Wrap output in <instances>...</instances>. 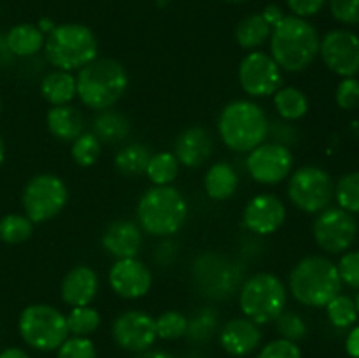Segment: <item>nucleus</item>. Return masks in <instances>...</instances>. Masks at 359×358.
<instances>
[{
	"label": "nucleus",
	"instance_id": "nucleus-48",
	"mask_svg": "<svg viewBox=\"0 0 359 358\" xmlns=\"http://www.w3.org/2000/svg\"><path fill=\"white\" fill-rule=\"evenodd\" d=\"M133 358H175L174 354H170L168 351H163V350H147V351H142V353H135V357Z\"/></svg>",
	"mask_w": 359,
	"mask_h": 358
},
{
	"label": "nucleus",
	"instance_id": "nucleus-3",
	"mask_svg": "<svg viewBox=\"0 0 359 358\" xmlns=\"http://www.w3.org/2000/svg\"><path fill=\"white\" fill-rule=\"evenodd\" d=\"M270 119L263 107L249 98L231 100L221 109L217 133L228 150L249 153L269 139Z\"/></svg>",
	"mask_w": 359,
	"mask_h": 358
},
{
	"label": "nucleus",
	"instance_id": "nucleus-25",
	"mask_svg": "<svg viewBox=\"0 0 359 358\" xmlns=\"http://www.w3.org/2000/svg\"><path fill=\"white\" fill-rule=\"evenodd\" d=\"M42 98L49 105H67L77 97V83L76 76L67 70L53 69L46 74L39 84Z\"/></svg>",
	"mask_w": 359,
	"mask_h": 358
},
{
	"label": "nucleus",
	"instance_id": "nucleus-20",
	"mask_svg": "<svg viewBox=\"0 0 359 358\" xmlns=\"http://www.w3.org/2000/svg\"><path fill=\"white\" fill-rule=\"evenodd\" d=\"M144 244V232L137 221L116 220L102 234V248L112 258H137Z\"/></svg>",
	"mask_w": 359,
	"mask_h": 358
},
{
	"label": "nucleus",
	"instance_id": "nucleus-13",
	"mask_svg": "<svg viewBox=\"0 0 359 358\" xmlns=\"http://www.w3.org/2000/svg\"><path fill=\"white\" fill-rule=\"evenodd\" d=\"M245 168L251 179L258 185L273 186L286 181L294 168V157L290 146L265 140L245 158Z\"/></svg>",
	"mask_w": 359,
	"mask_h": 358
},
{
	"label": "nucleus",
	"instance_id": "nucleus-23",
	"mask_svg": "<svg viewBox=\"0 0 359 358\" xmlns=\"http://www.w3.org/2000/svg\"><path fill=\"white\" fill-rule=\"evenodd\" d=\"M46 126L55 139L72 142L84 132V116L76 105H53L46 112Z\"/></svg>",
	"mask_w": 359,
	"mask_h": 358
},
{
	"label": "nucleus",
	"instance_id": "nucleus-51",
	"mask_svg": "<svg viewBox=\"0 0 359 358\" xmlns=\"http://www.w3.org/2000/svg\"><path fill=\"white\" fill-rule=\"evenodd\" d=\"M354 305H356V311H358V314H359V290H358L356 297H354Z\"/></svg>",
	"mask_w": 359,
	"mask_h": 358
},
{
	"label": "nucleus",
	"instance_id": "nucleus-53",
	"mask_svg": "<svg viewBox=\"0 0 359 358\" xmlns=\"http://www.w3.org/2000/svg\"><path fill=\"white\" fill-rule=\"evenodd\" d=\"M0 111H2V98H0Z\"/></svg>",
	"mask_w": 359,
	"mask_h": 358
},
{
	"label": "nucleus",
	"instance_id": "nucleus-11",
	"mask_svg": "<svg viewBox=\"0 0 359 358\" xmlns=\"http://www.w3.org/2000/svg\"><path fill=\"white\" fill-rule=\"evenodd\" d=\"M237 77L242 91L251 98L272 97L280 86H284L280 67L270 56V53L262 51V49L249 51L241 60Z\"/></svg>",
	"mask_w": 359,
	"mask_h": 358
},
{
	"label": "nucleus",
	"instance_id": "nucleus-32",
	"mask_svg": "<svg viewBox=\"0 0 359 358\" xmlns=\"http://www.w3.org/2000/svg\"><path fill=\"white\" fill-rule=\"evenodd\" d=\"M67 316V326L70 336L90 337L98 330L102 323L100 312L91 305H81V307H70Z\"/></svg>",
	"mask_w": 359,
	"mask_h": 358
},
{
	"label": "nucleus",
	"instance_id": "nucleus-41",
	"mask_svg": "<svg viewBox=\"0 0 359 358\" xmlns=\"http://www.w3.org/2000/svg\"><path fill=\"white\" fill-rule=\"evenodd\" d=\"M335 102L342 111H356L359 107V79L342 77L335 90Z\"/></svg>",
	"mask_w": 359,
	"mask_h": 358
},
{
	"label": "nucleus",
	"instance_id": "nucleus-8",
	"mask_svg": "<svg viewBox=\"0 0 359 358\" xmlns=\"http://www.w3.org/2000/svg\"><path fill=\"white\" fill-rule=\"evenodd\" d=\"M18 330L25 344L37 351H56L69 333L67 316L49 304H30L21 311Z\"/></svg>",
	"mask_w": 359,
	"mask_h": 358
},
{
	"label": "nucleus",
	"instance_id": "nucleus-10",
	"mask_svg": "<svg viewBox=\"0 0 359 358\" xmlns=\"http://www.w3.org/2000/svg\"><path fill=\"white\" fill-rule=\"evenodd\" d=\"M69 202V188L60 175L37 174L28 179L21 193L25 216L34 225H42L58 216Z\"/></svg>",
	"mask_w": 359,
	"mask_h": 358
},
{
	"label": "nucleus",
	"instance_id": "nucleus-19",
	"mask_svg": "<svg viewBox=\"0 0 359 358\" xmlns=\"http://www.w3.org/2000/svg\"><path fill=\"white\" fill-rule=\"evenodd\" d=\"M263 332L259 325L245 316L231 318L221 326L219 344L231 357H248L262 346Z\"/></svg>",
	"mask_w": 359,
	"mask_h": 358
},
{
	"label": "nucleus",
	"instance_id": "nucleus-16",
	"mask_svg": "<svg viewBox=\"0 0 359 358\" xmlns=\"http://www.w3.org/2000/svg\"><path fill=\"white\" fill-rule=\"evenodd\" d=\"M107 276L111 290L125 300L146 297L153 286L151 269L139 258L114 260Z\"/></svg>",
	"mask_w": 359,
	"mask_h": 358
},
{
	"label": "nucleus",
	"instance_id": "nucleus-26",
	"mask_svg": "<svg viewBox=\"0 0 359 358\" xmlns=\"http://www.w3.org/2000/svg\"><path fill=\"white\" fill-rule=\"evenodd\" d=\"M46 35L39 30L37 25L20 23L11 28L6 35V46L14 56L30 58L44 49Z\"/></svg>",
	"mask_w": 359,
	"mask_h": 358
},
{
	"label": "nucleus",
	"instance_id": "nucleus-39",
	"mask_svg": "<svg viewBox=\"0 0 359 358\" xmlns=\"http://www.w3.org/2000/svg\"><path fill=\"white\" fill-rule=\"evenodd\" d=\"M273 323H276L277 333L283 339L298 343V340L305 339V336H307V323L294 311H284Z\"/></svg>",
	"mask_w": 359,
	"mask_h": 358
},
{
	"label": "nucleus",
	"instance_id": "nucleus-7",
	"mask_svg": "<svg viewBox=\"0 0 359 358\" xmlns=\"http://www.w3.org/2000/svg\"><path fill=\"white\" fill-rule=\"evenodd\" d=\"M287 295V286L277 274L256 272L242 283L238 305L242 314L256 325H269L286 311Z\"/></svg>",
	"mask_w": 359,
	"mask_h": 358
},
{
	"label": "nucleus",
	"instance_id": "nucleus-15",
	"mask_svg": "<svg viewBox=\"0 0 359 358\" xmlns=\"http://www.w3.org/2000/svg\"><path fill=\"white\" fill-rule=\"evenodd\" d=\"M114 343L130 353H142L156 343V323L151 314L140 309H128L119 312L111 326Z\"/></svg>",
	"mask_w": 359,
	"mask_h": 358
},
{
	"label": "nucleus",
	"instance_id": "nucleus-9",
	"mask_svg": "<svg viewBox=\"0 0 359 358\" xmlns=\"http://www.w3.org/2000/svg\"><path fill=\"white\" fill-rule=\"evenodd\" d=\"M335 195V183L319 165H302L287 178V199L305 214H318L330 207Z\"/></svg>",
	"mask_w": 359,
	"mask_h": 358
},
{
	"label": "nucleus",
	"instance_id": "nucleus-36",
	"mask_svg": "<svg viewBox=\"0 0 359 358\" xmlns=\"http://www.w3.org/2000/svg\"><path fill=\"white\" fill-rule=\"evenodd\" d=\"M340 209L351 214H359V171L344 174L335 183V195Z\"/></svg>",
	"mask_w": 359,
	"mask_h": 358
},
{
	"label": "nucleus",
	"instance_id": "nucleus-35",
	"mask_svg": "<svg viewBox=\"0 0 359 358\" xmlns=\"http://www.w3.org/2000/svg\"><path fill=\"white\" fill-rule=\"evenodd\" d=\"M326 316H328L330 323L337 329L354 326L359 318L356 305H354V298H351L349 295L339 293L326 304Z\"/></svg>",
	"mask_w": 359,
	"mask_h": 358
},
{
	"label": "nucleus",
	"instance_id": "nucleus-45",
	"mask_svg": "<svg viewBox=\"0 0 359 358\" xmlns=\"http://www.w3.org/2000/svg\"><path fill=\"white\" fill-rule=\"evenodd\" d=\"M325 4L326 0H286V6L291 11V14L304 18V20L316 16L325 7Z\"/></svg>",
	"mask_w": 359,
	"mask_h": 358
},
{
	"label": "nucleus",
	"instance_id": "nucleus-1",
	"mask_svg": "<svg viewBox=\"0 0 359 358\" xmlns=\"http://www.w3.org/2000/svg\"><path fill=\"white\" fill-rule=\"evenodd\" d=\"M270 56L283 72L298 74L307 70L319 56L318 30L304 18L284 16L270 34Z\"/></svg>",
	"mask_w": 359,
	"mask_h": 358
},
{
	"label": "nucleus",
	"instance_id": "nucleus-18",
	"mask_svg": "<svg viewBox=\"0 0 359 358\" xmlns=\"http://www.w3.org/2000/svg\"><path fill=\"white\" fill-rule=\"evenodd\" d=\"M195 277L207 295L216 298H224L231 293L233 284H237V274H233V265L224 256L203 255L196 260Z\"/></svg>",
	"mask_w": 359,
	"mask_h": 358
},
{
	"label": "nucleus",
	"instance_id": "nucleus-46",
	"mask_svg": "<svg viewBox=\"0 0 359 358\" xmlns=\"http://www.w3.org/2000/svg\"><path fill=\"white\" fill-rule=\"evenodd\" d=\"M346 351L351 358H359V325L353 326L347 333Z\"/></svg>",
	"mask_w": 359,
	"mask_h": 358
},
{
	"label": "nucleus",
	"instance_id": "nucleus-42",
	"mask_svg": "<svg viewBox=\"0 0 359 358\" xmlns=\"http://www.w3.org/2000/svg\"><path fill=\"white\" fill-rule=\"evenodd\" d=\"M342 284L359 290V249H349L342 253L340 262L337 263Z\"/></svg>",
	"mask_w": 359,
	"mask_h": 358
},
{
	"label": "nucleus",
	"instance_id": "nucleus-49",
	"mask_svg": "<svg viewBox=\"0 0 359 358\" xmlns=\"http://www.w3.org/2000/svg\"><path fill=\"white\" fill-rule=\"evenodd\" d=\"M0 358H30V354L21 347H7L0 353Z\"/></svg>",
	"mask_w": 359,
	"mask_h": 358
},
{
	"label": "nucleus",
	"instance_id": "nucleus-40",
	"mask_svg": "<svg viewBox=\"0 0 359 358\" xmlns=\"http://www.w3.org/2000/svg\"><path fill=\"white\" fill-rule=\"evenodd\" d=\"M56 358H97V347L90 337L69 336L56 350Z\"/></svg>",
	"mask_w": 359,
	"mask_h": 358
},
{
	"label": "nucleus",
	"instance_id": "nucleus-24",
	"mask_svg": "<svg viewBox=\"0 0 359 358\" xmlns=\"http://www.w3.org/2000/svg\"><path fill=\"white\" fill-rule=\"evenodd\" d=\"M238 174L230 161H216L207 168L203 175V188L209 199L224 202L231 199L238 190Z\"/></svg>",
	"mask_w": 359,
	"mask_h": 358
},
{
	"label": "nucleus",
	"instance_id": "nucleus-22",
	"mask_svg": "<svg viewBox=\"0 0 359 358\" xmlns=\"http://www.w3.org/2000/svg\"><path fill=\"white\" fill-rule=\"evenodd\" d=\"M214 139L207 128L200 125H193L179 133L175 140L174 154L179 164L188 168H198L212 157Z\"/></svg>",
	"mask_w": 359,
	"mask_h": 358
},
{
	"label": "nucleus",
	"instance_id": "nucleus-21",
	"mask_svg": "<svg viewBox=\"0 0 359 358\" xmlns=\"http://www.w3.org/2000/svg\"><path fill=\"white\" fill-rule=\"evenodd\" d=\"M100 279L97 270L90 265H76L63 276L60 284V297L70 307H81V305H91L97 298Z\"/></svg>",
	"mask_w": 359,
	"mask_h": 358
},
{
	"label": "nucleus",
	"instance_id": "nucleus-50",
	"mask_svg": "<svg viewBox=\"0 0 359 358\" xmlns=\"http://www.w3.org/2000/svg\"><path fill=\"white\" fill-rule=\"evenodd\" d=\"M4 160H6V144H4V139L0 137V167H2Z\"/></svg>",
	"mask_w": 359,
	"mask_h": 358
},
{
	"label": "nucleus",
	"instance_id": "nucleus-34",
	"mask_svg": "<svg viewBox=\"0 0 359 358\" xmlns=\"http://www.w3.org/2000/svg\"><path fill=\"white\" fill-rule=\"evenodd\" d=\"M70 144V157L79 167H93L102 154V142L93 132H83Z\"/></svg>",
	"mask_w": 359,
	"mask_h": 358
},
{
	"label": "nucleus",
	"instance_id": "nucleus-4",
	"mask_svg": "<svg viewBox=\"0 0 359 358\" xmlns=\"http://www.w3.org/2000/svg\"><path fill=\"white\" fill-rule=\"evenodd\" d=\"M287 291L298 304L316 309L326 307L342 291L337 263L323 255L305 256L291 269Z\"/></svg>",
	"mask_w": 359,
	"mask_h": 358
},
{
	"label": "nucleus",
	"instance_id": "nucleus-52",
	"mask_svg": "<svg viewBox=\"0 0 359 358\" xmlns=\"http://www.w3.org/2000/svg\"><path fill=\"white\" fill-rule=\"evenodd\" d=\"M224 2H230V4H242V2H245V0H224Z\"/></svg>",
	"mask_w": 359,
	"mask_h": 358
},
{
	"label": "nucleus",
	"instance_id": "nucleus-6",
	"mask_svg": "<svg viewBox=\"0 0 359 358\" xmlns=\"http://www.w3.org/2000/svg\"><path fill=\"white\" fill-rule=\"evenodd\" d=\"M46 60L55 69L81 70L98 56V41L93 30L81 23L56 25L44 42Z\"/></svg>",
	"mask_w": 359,
	"mask_h": 358
},
{
	"label": "nucleus",
	"instance_id": "nucleus-5",
	"mask_svg": "<svg viewBox=\"0 0 359 358\" xmlns=\"http://www.w3.org/2000/svg\"><path fill=\"white\" fill-rule=\"evenodd\" d=\"M137 223L144 234L153 237H170L184 227L189 206L175 186H151L137 202Z\"/></svg>",
	"mask_w": 359,
	"mask_h": 358
},
{
	"label": "nucleus",
	"instance_id": "nucleus-12",
	"mask_svg": "<svg viewBox=\"0 0 359 358\" xmlns=\"http://www.w3.org/2000/svg\"><path fill=\"white\" fill-rule=\"evenodd\" d=\"M316 244L328 255H342L353 248L358 235V221L354 214L340 207H326L316 214L312 223Z\"/></svg>",
	"mask_w": 359,
	"mask_h": 358
},
{
	"label": "nucleus",
	"instance_id": "nucleus-33",
	"mask_svg": "<svg viewBox=\"0 0 359 358\" xmlns=\"http://www.w3.org/2000/svg\"><path fill=\"white\" fill-rule=\"evenodd\" d=\"M34 234V223L25 214H6L0 220V241L6 244H23Z\"/></svg>",
	"mask_w": 359,
	"mask_h": 358
},
{
	"label": "nucleus",
	"instance_id": "nucleus-31",
	"mask_svg": "<svg viewBox=\"0 0 359 358\" xmlns=\"http://www.w3.org/2000/svg\"><path fill=\"white\" fill-rule=\"evenodd\" d=\"M179 171H181V164L177 157L172 151H160V153L151 154L146 175L153 183V186H168L174 185Z\"/></svg>",
	"mask_w": 359,
	"mask_h": 358
},
{
	"label": "nucleus",
	"instance_id": "nucleus-28",
	"mask_svg": "<svg viewBox=\"0 0 359 358\" xmlns=\"http://www.w3.org/2000/svg\"><path fill=\"white\" fill-rule=\"evenodd\" d=\"M272 100L279 118L290 123L300 121L302 118L307 116L309 109H311L309 97L304 90L297 86H280L272 95Z\"/></svg>",
	"mask_w": 359,
	"mask_h": 358
},
{
	"label": "nucleus",
	"instance_id": "nucleus-37",
	"mask_svg": "<svg viewBox=\"0 0 359 358\" xmlns=\"http://www.w3.org/2000/svg\"><path fill=\"white\" fill-rule=\"evenodd\" d=\"M156 323V336L161 340H177L186 336L188 332V323L189 318L181 311H170L161 312L158 318H154Z\"/></svg>",
	"mask_w": 359,
	"mask_h": 358
},
{
	"label": "nucleus",
	"instance_id": "nucleus-14",
	"mask_svg": "<svg viewBox=\"0 0 359 358\" xmlns=\"http://www.w3.org/2000/svg\"><path fill=\"white\" fill-rule=\"evenodd\" d=\"M323 63L340 77H356L359 74V35L346 28L326 32L319 42Z\"/></svg>",
	"mask_w": 359,
	"mask_h": 358
},
{
	"label": "nucleus",
	"instance_id": "nucleus-17",
	"mask_svg": "<svg viewBox=\"0 0 359 358\" xmlns=\"http://www.w3.org/2000/svg\"><path fill=\"white\" fill-rule=\"evenodd\" d=\"M287 218L286 204L273 193H258L244 207L242 223L255 235H272Z\"/></svg>",
	"mask_w": 359,
	"mask_h": 358
},
{
	"label": "nucleus",
	"instance_id": "nucleus-29",
	"mask_svg": "<svg viewBox=\"0 0 359 358\" xmlns=\"http://www.w3.org/2000/svg\"><path fill=\"white\" fill-rule=\"evenodd\" d=\"M270 34H272V27L266 23L262 13L248 14L235 27V41L242 49H248V51H256L262 48L265 42L270 41Z\"/></svg>",
	"mask_w": 359,
	"mask_h": 358
},
{
	"label": "nucleus",
	"instance_id": "nucleus-44",
	"mask_svg": "<svg viewBox=\"0 0 359 358\" xmlns=\"http://www.w3.org/2000/svg\"><path fill=\"white\" fill-rule=\"evenodd\" d=\"M330 11L339 23L359 25V0H330Z\"/></svg>",
	"mask_w": 359,
	"mask_h": 358
},
{
	"label": "nucleus",
	"instance_id": "nucleus-47",
	"mask_svg": "<svg viewBox=\"0 0 359 358\" xmlns=\"http://www.w3.org/2000/svg\"><path fill=\"white\" fill-rule=\"evenodd\" d=\"M262 16L265 18L266 23L273 28L280 20H283L284 16H286V14H284V11L280 9L279 6H276V4H270V6H266L265 9H263Z\"/></svg>",
	"mask_w": 359,
	"mask_h": 358
},
{
	"label": "nucleus",
	"instance_id": "nucleus-43",
	"mask_svg": "<svg viewBox=\"0 0 359 358\" xmlns=\"http://www.w3.org/2000/svg\"><path fill=\"white\" fill-rule=\"evenodd\" d=\"M258 358H302V350L298 343L279 337L266 343L258 353Z\"/></svg>",
	"mask_w": 359,
	"mask_h": 358
},
{
	"label": "nucleus",
	"instance_id": "nucleus-2",
	"mask_svg": "<svg viewBox=\"0 0 359 358\" xmlns=\"http://www.w3.org/2000/svg\"><path fill=\"white\" fill-rule=\"evenodd\" d=\"M77 98L84 107L95 112L114 109L125 97L130 76L125 65L114 58H95L77 70Z\"/></svg>",
	"mask_w": 359,
	"mask_h": 358
},
{
	"label": "nucleus",
	"instance_id": "nucleus-27",
	"mask_svg": "<svg viewBox=\"0 0 359 358\" xmlns=\"http://www.w3.org/2000/svg\"><path fill=\"white\" fill-rule=\"evenodd\" d=\"M132 132V121L128 116L116 109L97 112L93 119V133L100 139L102 144L121 142Z\"/></svg>",
	"mask_w": 359,
	"mask_h": 358
},
{
	"label": "nucleus",
	"instance_id": "nucleus-30",
	"mask_svg": "<svg viewBox=\"0 0 359 358\" xmlns=\"http://www.w3.org/2000/svg\"><path fill=\"white\" fill-rule=\"evenodd\" d=\"M151 150L142 142H132L123 146L114 157L116 171L126 178L146 174L147 164L151 158Z\"/></svg>",
	"mask_w": 359,
	"mask_h": 358
},
{
	"label": "nucleus",
	"instance_id": "nucleus-38",
	"mask_svg": "<svg viewBox=\"0 0 359 358\" xmlns=\"http://www.w3.org/2000/svg\"><path fill=\"white\" fill-rule=\"evenodd\" d=\"M217 329V314L214 309L205 307L202 311L196 312L193 318H189L188 323V332L186 336L191 340H196V343H202V340L210 339L212 333L216 332Z\"/></svg>",
	"mask_w": 359,
	"mask_h": 358
}]
</instances>
